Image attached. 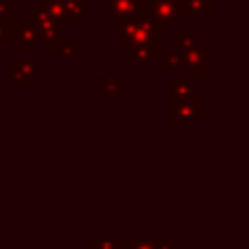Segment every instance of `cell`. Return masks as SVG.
Instances as JSON below:
<instances>
[{"mask_svg":"<svg viewBox=\"0 0 249 249\" xmlns=\"http://www.w3.org/2000/svg\"><path fill=\"white\" fill-rule=\"evenodd\" d=\"M177 41H179L177 51H185V49L193 47V45L198 41V37H196V33H179V35H177Z\"/></svg>","mask_w":249,"mask_h":249,"instance_id":"d6986e66","label":"cell"},{"mask_svg":"<svg viewBox=\"0 0 249 249\" xmlns=\"http://www.w3.org/2000/svg\"><path fill=\"white\" fill-rule=\"evenodd\" d=\"M148 0H107V23H115L117 19H128L146 12Z\"/></svg>","mask_w":249,"mask_h":249,"instance_id":"ba28073f","label":"cell"},{"mask_svg":"<svg viewBox=\"0 0 249 249\" xmlns=\"http://www.w3.org/2000/svg\"><path fill=\"white\" fill-rule=\"evenodd\" d=\"M12 19V2L0 0V23H10Z\"/></svg>","mask_w":249,"mask_h":249,"instance_id":"ffe728a7","label":"cell"},{"mask_svg":"<svg viewBox=\"0 0 249 249\" xmlns=\"http://www.w3.org/2000/svg\"><path fill=\"white\" fill-rule=\"evenodd\" d=\"M156 60H158L160 68H163V70H177V68H181V56H179L177 51H160Z\"/></svg>","mask_w":249,"mask_h":249,"instance_id":"e0dca14e","label":"cell"},{"mask_svg":"<svg viewBox=\"0 0 249 249\" xmlns=\"http://www.w3.org/2000/svg\"><path fill=\"white\" fill-rule=\"evenodd\" d=\"M181 16H212L214 0H179Z\"/></svg>","mask_w":249,"mask_h":249,"instance_id":"7c38bea8","label":"cell"},{"mask_svg":"<svg viewBox=\"0 0 249 249\" xmlns=\"http://www.w3.org/2000/svg\"><path fill=\"white\" fill-rule=\"evenodd\" d=\"M171 97L183 99V101H198L195 95V80L189 76H171L167 80Z\"/></svg>","mask_w":249,"mask_h":249,"instance_id":"8fae6325","label":"cell"},{"mask_svg":"<svg viewBox=\"0 0 249 249\" xmlns=\"http://www.w3.org/2000/svg\"><path fill=\"white\" fill-rule=\"evenodd\" d=\"M35 2H37V0H35Z\"/></svg>","mask_w":249,"mask_h":249,"instance_id":"cb8c5ba5","label":"cell"},{"mask_svg":"<svg viewBox=\"0 0 249 249\" xmlns=\"http://www.w3.org/2000/svg\"><path fill=\"white\" fill-rule=\"evenodd\" d=\"M161 47H144V45H124V58L132 62L138 70H148L156 62Z\"/></svg>","mask_w":249,"mask_h":249,"instance_id":"9c48e42d","label":"cell"},{"mask_svg":"<svg viewBox=\"0 0 249 249\" xmlns=\"http://www.w3.org/2000/svg\"><path fill=\"white\" fill-rule=\"evenodd\" d=\"M35 6H39L47 16H51L60 25H72V21H70V18H68V14H66V10H64L60 0H37Z\"/></svg>","mask_w":249,"mask_h":249,"instance_id":"4fadbf2b","label":"cell"},{"mask_svg":"<svg viewBox=\"0 0 249 249\" xmlns=\"http://www.w3.org/2000/svg\"><path fill=\"white\" fill-rule=\"evenodd\" d=\"M0 86H2V60H0Z\"/></svg>","mask_w":249,"mask_h":249,"instance_id":"7402d4cb","label":"cell"},{"mask_svg":"<svg viewBox=\"0 0 249 249\" xmlns=\"http://www.w3.org/2000/svg\"><path fill=\"white\" fill-rule=\"evenodd\" d=\"M89 249H119V241L117 237H109V235H91Z\"/></svg>","mask_w":249,"mask_h":249,"instance_id":"ac0fdd59","label":"cell"},{"mask_svg":"<svg viewBox=\"0 0 249 249\" xmlns=\"http://www.w3.org/2000/svg\"><path fill=\"white\" fill-rule=\"evenodd\" d=\"M10 43H18V49L21 53H35L43 39L29 23H10Z\"/></svg>","mask_w":249,"mask_h":249,"instance_id":"52a82bcc","label":"cell"},{"mask_svg":"<svg viewBox=\"0 0 249 249\" xmlns=\"http://www.w3.org/2000/svg\"><path fill=\"white\" fill-rule=\"evenodd\" d=\"M206 107L200 101H183L169 95L167 99V119L169 123H204Z\"/></svg>","mask_w":249,"mask_h":249,"instance_id":"8992f818","label":"cell"},{"mask_svg":"<svg viewBox=\"0 0 249 249\" xmlns=\"http://www.w3.org/2000/svg\"><path fill=\"white\" fill-rule=\"evenodd\" d=\"M97 93L99 95H123L126 93V80L119 76L115 68H109V72L97 80Z\"/></svg>","mask_w":249,"mask_h":249,"instance_id":"30bf717a","label":"cell"},{"mask_svg":"<svg viewBox=\"0 0 249 249\" xmlns=\"http://www.w3.org/2000/svg\"><path fill=\"white\" fill-rule=\"evenodd\" d=\"M177 53L181 56V68H185L187 76L193 80L204 78L206 76V60L214 58V53L208 51L202 41H196L193 47H189L185 51H177Z\"/></svg>","mask_w":249,"mask_h":249,"instance_id":"277c9868","label":"cell"},{"mask_svg":"<svg viewBox=\"0 0 249 249\" xmlns=\"http://www.w3.org/2000/svg\"><path fill=\"white\" fill-rule=\"evenodd\" d=\"M146 14L156 21L160 35H167L171 31V25L179 23V0H148Z\"/></svg>","mask_w":249,"mask_h":249,"instance_id":"3957f363","label":"cell"},{"mask_svg":"<svg viewBox=\"0 0 249 249\" xmlns=\"http://www.w3.org/2000/svg\"><path fill=\"white\" fill-rule=\"evenodd\" d=\"M128 249H179V247L173 245L171 239L165 237V235H154V237L132 239Z\"/></svg>","mask_w":249,"mask_h":249,"instance_id":"2e32d148","label":"cell"},{"mask_svg":"<svg viewBox=\"0 0 249 249\" xmlns=\"http://www.w3.org/2000/svg\"><path fill=\"white\" fill-rule=\"evenodd\" d=\"M10 84L12 86H37V80L47 76V70L37 64L35 58H12L10 60Z\"/></svg>","mask_w":249,"mask_h":249,"instance_id":"5b68a950","label":"cell"},{"mask_svg":"<svg viewBox=\"0 0 249 249\" xmlns=\"http://www.w3.org/2000/svg\"><path fill=\"white\" fill-rule=\"evenodd\" d=\"M27 23L37 29V33L43 39L45 51L49 53H53V49L64 41V25H60L51 16H47L39 6L27 8Z\"/></svg>","mask_w":249,"mask_h":249,"instance_id":"7a4b0ae2","label":"cell"},{"mask_svg":"<svg viewBox=\"0 0 249 249\" xmlns=\"http://www.w3.org/2000/svg\"><path fill=\"white\" fill-rule=\"evenodd\" d=\"M54 60H80L82 58V43L80 41H62L53 49Z\"/></svg>","mask_w":249,"mask_h":249,"instance_id":"5bb4252c","label":"cell"},{"mask_svg":"<svg viewBox=\"0 0 249 249\" xmlns=\"http://www.w3.org/2000/svg\"><path fill=\"white\" fill-rule=\"evenodd\" d=\"M0 121H2V97H0Z\"/></svg>","mask_w":249,"mask_h":249,"instance_id":"603a6c76","label":"cell"},{"mask_svg":"<svg viewBox=\"0 0 249 249\" xmlns=\"http://www.w3.org/2000/svg\"><path fill=\"white\" fill-rule=\"evenodd\" d=\"M72 25H80L82 18L89 14V0H60Z\"/></svg>","mask_w":249,"mask_h":249,"instance_id":"9a60e30c","label":"cell"},{"mask_svg":"<svg viewBox=\"0 0 249 249\" xmlns=\"http://www.w3.org/2000/svg\"><path fill=\"white\" fill-rule=\"evenodd\" d=\"M113 25H115V39L123 45L160 47V37H161L160 29L146 12L128 19H117Z\"/></svg>","mask_w":249,"mask_h":249,"instance_id":"6da1fadb","label":"cell"},{"mask_svg":"<svg viewBox=\"0 0 249 249\" xmlns=\"http://www.w3.org/2000/svg\"><path fill=\"white\" fill-rule=\"evenodd\" d=\"M0 43H10V23H0Z\"/></svg>","mask_w":249,"mask_h":249,"instance_id":"44dd1931","label":"cell"}]
</instances>
